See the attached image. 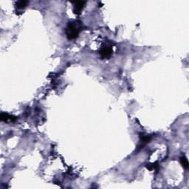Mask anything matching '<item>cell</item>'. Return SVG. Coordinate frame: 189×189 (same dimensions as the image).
I'll use <instances>...</instances> for the list:
<instances>
[{
  "label": "cell",
  "mask_w": 189,
  "mask_h": 189,
  "mask_svg": "<svg viewBox=\"0 0 189 189\" xmlns=\"http://www.w3.org/2000/svg\"><path fill=\"white\" fill-rule=\"evenodd\" d=\"M140 142L143 143V145L149 143L150 142V140H151V137L149 135H140Z\"/></svg>",
  "instance_id": "obj_6"
},
{
  "label": "cell",
  "mask_w": 189,
  "mask_h": 189,
  "mask_svg": "<svg viewBox=\"0 0 189 189\" xmlns=\"http://www.w3.org/2000/svg\"><path fill=\"white\" fill-rule=\"evenodd\" d=\"M86 2H83V1H78V2H74V6H73V12L75 14H81V11L84 8Z\"/></svg>",
  "instance_id": "obj_3"
},
{
  "label": "cell",
  "mask_w": 189,
  "mask_h": 189,
  "mask_svg": "<svg viewBox=\"0 0 189 189\" xmlns=\"http://www.w3.org/2000/svg\"><path fill=\"white\" fill-rule=\"evenodd\" d=\"M180 162H181L182 165H183L184 169H188L189 163H188V159L186 158V156L183 155L180 157Z\"/></svg>",
  "instance_id": "obj_7"
},
{
  "label": "cell",
  "mask_w": 189,
  "mask_h": 189,
  "mask_svg": "<svg viewBox=\"0 0 189 189\" xmlns=\"http://www.w3.org/2000/svg\"><path fill=\"white\" fill-rule=\"evenodd\" d=\"M112 52L113 50L112 45H105L100 50L99 54L103 59H108L112 56Z\"/></svg>",
  "instance_id": "obj_2"
},
{
  "label": "cell",
  "mask_w": 189,
  "mask_h": 189,
  "mask_svg": "<svg viewBox=\"0 0 189 189\" xmlns=\"http://www.w3.org/2000/svg\"><path fill=\"white\" fill-rule=\"evenodd\" d=\"M146 168L150 171L153 170H158V168H159V165L157 164V162H154V163L149 164V165H146Z\"/></svg>",
  "instance_id": "obj_8"
},
{
  "label": "cell",
  "mask_w": 189,
  "mask_h": 189,
  "mask_svg": "<svg viewBox=\"0 0 189 189\" xmlns=\"http://www.w3.org/2000/svg\"><path fill=\"white\" fill-rule=\"evenodd\" d=\"M83 30V24L80 21L70 22L67 24L65 29L66 36L69 40L75 39L78 37L80 33Z\"/></svg>",
  "instance_id": "obj_1"
},
{
  "label": "cell",
  "mask_w": 189,
  "mask_h": 189,
  "mask_svg": "<svg viewBox=\"0 0 189 189\" xmlns=\"http://www.w3.org/2000/svg\"><path fill=\"white\" fill-rule=\"evenodd\" d=\"M29 4L28 1H18L15 4L16 8L18 10H23Z\"/></svg>",
  "instance_id": "obj_5"
},
{
  "label": "cell",
  "mask_w": 189,
  "mask_h": 189,
  "mask_svg": "<svg viewBox=\"0 0 189 189\" xmlns=\"http://www.w3.org/2000/svg\"><path fill=\"white\" fill-rule=\"evenodd\" d=\"M0 118H1V121H4V122H15L17 119V118L13 115H10V114H8L7 113H2L1 115H0Z\"/></svg>",
  "instance_id": "obj_4"
}]
</instances>
